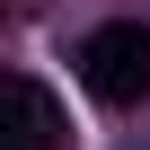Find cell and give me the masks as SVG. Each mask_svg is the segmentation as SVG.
<instances>
[{
  "label": "cell",
  "mask_w": 150,
  "mask_h": 150,
  "mask_svg": "<svg viewBox=\"0 0 150 150\" xmlns=\"http://www.w3.org/2000/svg\"><path fill=\"white\" fill-rule=\"evenodd\" d=\"M80 88L106 97V106H141L150 97V27L141 18H115L80 44Z\"/></svg>",
  "instance_id": "6da1fadb"
},
{
  "label": "cell",
  "mask_w": 150,
  "mask_h": 150,
  "mask_svg": "<svg viewBox=\"0 0 150 150\" xmlns=\"http://www.w3.org/2000/svg\"><path fill=\"white\" fill-rule=\"evenodd\" d=\"M9 115H18V150H62L71 141V124H62L44 80H9Z\"/></svg>",
  "instance_id": "7a4b0ae2"
},
{
  "label": "cell",
  "mask_w": 150,
  "mask_h": 150,
  "mask_svg": "<svg viewBox=\"0 0 150 150\" xmlns=\"http://www.w3.org/2000/svg\"><path fill=\"white\" fill-rule=\"evenodd\" d=\"M18 9H44V0H18Z\"/></svg>",
  "instance_id": "3957f363"
}]
</instances>
